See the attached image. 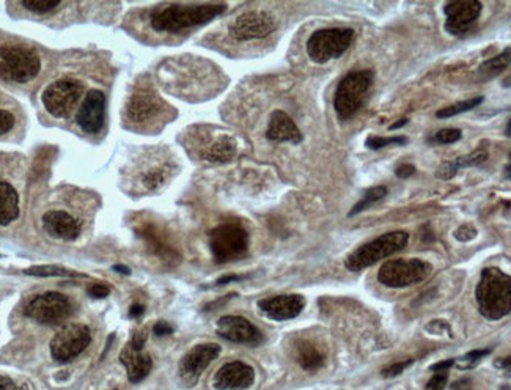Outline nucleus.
I'll return each mask as SVG.
<instances>
[{
	"instance_id": "obj_1",
	"label": "nucleus",
	"mask_w": 511,
	"mask_h": 390,
	"mask_svg": "<svg viewBox=\"0 0 511 390\" xmlns=\"http://www.w3.org/2000/svg\"><path fill=\"white\" fill-rule=\"evenodd\" d=\"M226 5L220 3H201V5H181L172 3L164 8L151 13V27L158 32L179 33L188 28H194L211 22L214 17L222 15Z\"/></svg>"
},
{
	"instance_id": "obj_2",
	"label": "nucleus",
	"mask_w": 511,
	"mask_h": 390,
	"mask_svg": "<svg viewBox=\"0 0 511 390\" xmlns=\"http://www.w3.org/2000/svg\"><path fill=\"white\" fill-rule=\"evenodd\" d=\"M478 310L491 321L507 317L511 310V278L499 267H485L475 291Z\"/></svg>"
},
{
	"instance_id": "obj_3",
	"label": "nucleus",
	"mask_w": 511,
	"mask_h": 390,
	"mask_svg": "<svg viewBox=\"0 0 511 390\" xmlns=\"http://www.w3.org/2000/svg\"><path fill=\"white\" fill-rule=\"evenodd\" d=\"M42 69L39 55L28 46L7 43L0 46V79L15 84H27Z\"/></svg>"
},
{
	"instance_id": "obj_4",
	"label": "nucleus",
	"mask_w": 511,
	"mask_h": 390,
	"mask_svg": "<svg viewBox=\"0 0 511 390\" xmlns=\"http://www.w3.org/2000/svg\"><path fill=\"white\" fill-rule=\"evenodd\" d=\"M409 242V235L406 231H391L376 240L364 244L346 258L345 266L348 271L359 272L370 267L392 255L403 252Z\"/></svg>"
},
{
	"instance_id": "obj_5",
	"label": "nucleus",
	"mask_w": 511,
	"mask_h": 390,
	"mask_svg": "<svg viewBox=\"0 0 511 390\" xmlns=\"http://www.w3.org/2000/svg\"><path fill=\"white\" fill-rule=\"evenodd\" d=\"M373 71H354L346 74L337 85L334 95V109L341 121L350 120L351 116L362 107L371 84H373Z\"/></svg>"
},
{
	"instance_id": "obj_6",
	"label": "nucleus",
	"mask_w": 511,
	"mask_h": 390,
	"mask_svg": "<svg viewBox=\"0 0 511 390\" xmlns=\"http://www.w3.org/2000/svg\"><path fill=\"white\" fill-rule=\"evenodd\" d=\"M352 42V28H321L313 33L307 42V54L312 62L323 65V63L340 58L350 49Z\"/></svg>"
},
{
	"instance_id": "obj_7",
	"label": "nucleus",
	"mask_w": 511,
	"mask_h": 390,
	"mask_svg": "<svg viewBox=\"0 0 511 390\" xmlns=\"http://www.w3.org/2000/svg\"><path fill=\"white\" fill-rule=\"evenodd\" d=\"M210 247L217 263L240 260L249 250V233L240 224H222L210 233Z\"/></svg>"
},
{
	"instance_id": "obj_8",
	"label": "nucleus",
	"mask_w": 511,
	"mask_h": 390,
	"mask_svg": "<svg viewBox=\"0 0 511 390\" xmlns=\"http://www.w3.org/2000/svg\"><path fill=\"white\" fill-rule=\"evenodd\" d=\"M433 265L419 258L387 261L377 272V281L388 288H406L431 276Z\"/></svg>"
},
{
	"instance_id": "obj_9",
	"label": "nucleus",
	"mask_w": 511,
	"mask_h": 390,
	"mask_svg": "<svg viewBox=\"0 0 511 390\" xmlns=\"http://www.w3.org/2000/svg\"><path fill=\"white\" fill-rule=\"evenodd\" d=\"M74 310L73 301L59 291H46L37 294L27 302L24 313L39 324L55 326L71 317Z\"/></svg>"
},
{
	"instance_id": "obj_10",
	"label": "nucleus",
	"mask_w": 511,
	"mask_h": 390,
	"mask_svg": "<svg viewBox=\"0 0 511 390\" xmlns=\"http://www.w3.org/2000/svg\"><path fill=\"white\" fill-rule=\"evenodd\" d=\"M84 95V85L75 79H59L43 93V104L48 112L57 118H65L73 112L75 104Z\"/></svg>"
},
{
	"instance_id": "obj_11",
	"label": "nucleus",
	"mask_w": 511,
	"mask_h": 390,
	"mask_svg": "<svg viewBox=\"0 0 511 390\" xmlns=\"http://www.w3.org/2000/svg\"><path fill=\"white\" fill-rule=\"evenodd\" d=\"M91 342L90 329L84 324H68L54 335L51 354L55 362L66 364L84 353Z\"/></svg>"
},
{
	"instance_id": "obj_12",
	"label": "nucleus",
	"mask_w": 511,
	"mask_h": 390,
	"mask_svg": "<svg viewBox=\"0 0 511 390\" xmlns=\"http://www.w3.org/2000/svg\"><path fill=\"white\" fill-rule=\"evenodd\" d=\"M220 354V346L217 343H201L188 351L179 360L178 376L184 387H194L199 382V378L208 369L213 360H216Z\"/></svg>"
},
{
	"instance_id": "obj_13",
	"label": "nucleus",
	"mask_w": 511,
	"mask_h": 390,
	"mask_svg": "<svg viewBox=\"0 0 511 390\" xmlns=\"http://www.w3.org/2000/svg\"><path fill=\"white\" fill-rule=\"evenodd\" d=\"M277 28L274 16L266 11H247L236 17L230 26V35L236 42H251L269 37Z\"/></svg>"
},
{
	"instance_id": "obj_14",
	"label": "nucleus",
	"mask_w": 511,
	"mask_h": 390,
	"mask_svg": "<svg viewBox=\"0 0 511 390\" xmlns=\"http://www.w3.org/2000/svg\"><path fill=\"white\" fill-rule=\"evenodd\" d=\"M145 342H147V330L136 333L120 354V362L125 365L127 378L134 384L143 381L153 369V359L148 353L143 351Z\"/></svg>"
},
{
	"instance_id": "obj_15",
	"label": "nucleus",
	"mask_w": 511,
	"mask_h": 390,
	"mask_svg": "<svg viewBox=\"0 0 511 390\" xmlns=\"http://www.w3.org/2000/svg\"><path fill=\"white\" fill-rule=\"evenodd\" d=\"M483 10V5L478 0H461V2H450L444 7L447 15L445 30L453 37H463L470 27L475 24Z\"/></svg>"
},
{
	"instance_id": "obj_16",
	"label": "nucleus",
	"mask_w": 511,
	"mask_h": 390,
	"mask_svg": "<svg viewBox=\"0 0 511 390\" xmlns=\"http://www.w3.org/2000/svg\"><path fill=\"white\" fill-rule=\"evenodd\" d=\"M217 335L240 345L257 346L263 342V334L249 319L236 315H226L217 319Z\"/></svg>"
},
{
	"instance_id": "obj_17",
	"label": "nucleus",
	"mask_w": 511,
	"mask_h": 390,
	"mask_svg": "<svg viewBox=\"0 0 511 390\" xmlns=\"http://www.w3.org/2000/svg\"><path fill=\"white\" fill-rule=\"evenodd\" d=\"M164 107V103L153 90L137 89L127 101L126 115L132 123L145 125L158 118Z\"/></svg>"
},
{
	"instance_id": "obj_18",
	"label": "nucleus",
	"mask_w": 511,
	"mask_h": 390,
	"mask_svg": "<svg viewBox=\"0 0 511 390\" xmlns=\"http://www.w3.org/2000/svg\"><path fill=\"white\" fill-rule=\"evenodd\" d=\"M104 118H106V96L101 90H90L75 116L78 125L87 134H96L102 130Z\"/></svg>"
},
{
	"instance_id": "obj_19",
	"label": "nucleus",
	"mask_w": 511,
	"mask_h": 390,
	"mask_svg": "<svg viewBox=\"0 0 511 390\" xmlns=\"http://www.w3.org/2000/svg\"><path fill=\"white\" fill-rule=\"evenodd\" d=\"M255 381V371L251 365L240 362H228L220 366L214 376L213 386L216 390H246Z\"/></svg>"
},
{
	"instance_id": "obj_20",
	"label": "nucleus",
	"mask_w": 511,
	"mask_h": 390,
	"mask_svg": "<svg viewBox=\"0 0 511 390\" xmlns=\"http://www.w3.org/2000/svg\"><path fill=\"white\" fill-rule=\"evenodd\" d=\"M258 308L266 317L276 321H287L301 315L305 308V299L301 294H280L258 302Z\"/></svg>"
},
{
	"instance_id": "obj_21",
	"label": "nucleus",
	"mask_w": 511,
	"mask_h": 390,
	"mask_svg": "<svg viewBox=\"0 0 511 390\" xmlns=\"http://www.w3.org/2000/svg\"><path fill=\"white\" fill-rule=\"evenodd\" d=\"M43 227L51 236L65 241H74L80 236L82 227L71 214L65 211H49L43 216Z\"/></svg>"
},
{
	"instance_id": "obj_22",
	"label": "nucleus",
	"mask_w": 511,
	"mask_h": 390,
	"mask_svg": "<svg viewBox=\"0 0 511 390\" xmlns=\"http://www.w3.org/2000/svg\"><path fill=\"white\" fill-rule=\"evenodd\" d=\"M266 137L272 142H292L299 143L302 141V134L299 127L296 126L292 116L283 112V110H276L272 112L266 131Z\"/></svg>"
},
{
	"instance_id": "obj_23",
	"label": "nucleus",
	"mask_w": 511,
	"mask_h": 390,
	"mask_svg": "<svg viewBox=\"0 0 511 390\" xmlns=\"http://www.w3.org/2000/svg\"><path fill=\"white\" fill-rule=\"evenodd\" d=\"M19 216V197L13 186L0 181V225H8Z\"/></svg>"
},
{
	"instance_id": "obj_24",
	"label": "nucleus",
	"mask_w": 511,
	"mask_h": 390,
	"mask_svg": "<svg viewBox=\"0 0 511 390\" xmlns=\"http://www.w3.org/2000/svg\"><path fill=\"white\" fill-rule=\"evenodd\" d=\"M236 143L231 137H220L211 143L206 150L201 151V158L211 164H225L235 158Z\"/></svg>"
},
{
	"instance_id": "obj_25",
	"label": "nucleus",
	"mask_w": 511,
	"mask_h": 390,
	"mask_svg": "<svg viewBox=\"0 0 511 390\" xmlns=\"http://www.w3.org/2000/svg\"><path fill=\"white\" fill-rule=\"evenodd\" d=\"M298 364L307 371H315L324 365V354L310 342H299L294 349Z\"/></svg>"
},
{
	"instance_id": "obj_26",
	"label": "nucleus",
	"mask_w": 511,
	"mask_h": 390,
	"mask_svg": "<svg viewBox=\"0 0 511 390\" xmlns=\"http://www.w3.org/2000/svg\"><path fill=\"white\" fill-rule=\"evenodd\" d=\"M508 65H510V49H505L502 54L491 58V60H486L483 65L478 68V79L490 80L492 78H496V76L502 74L505 69L508 68Z\"/></svg>"
},
{
	"instance_id": "obj_27",
	"label": "nucleus",
	"mask_w": 511,
	"mask_h": 390,
	"mask_svg": "<svg viewBox=\"0 0 511 390\" xmlns=\"http://www.w3.org/2000/svg\"><path fill=\"white\" fill-rule=\"evenodd\" d=\"M26 276L30 277H63V278H80L85 277L79 272L66 269V267L55 266V265H43V266H32L24 269Z\"/></svg>"
},
{
	"instance_id": "obj_28",
	"label": "nucleus",
	"mask_w": 511,
	"mask_h": 390,
	"mask_svg": "<svg viewBox=\"0 0 511 390\" xmlns=\"http://www.w3.org/2000/svg\"><path fill=\"white\" fill-rule=\"evenodd\" d=\"M386 195H387V189L384 188V186H375V188L367 189V192H365L362 199L359 200V202L356 203V205H354V206L350 209V213H348V216L352 218V216H356V214L365 211V209L370 208L371 205H375L376 202H379V200L384 199Z\"/></svg>"
},
{
	"instance_id": "obj_29",
	"label": "nucleus",
	"mask_w": 511,
	"mask_h": 390,
	"mask_svg": "<svg viewBox=\"0 0 511 390\" xmlns=\"http://www.w3.org/2000/svg\"><path fill=\"white\" fill-rule=\"evenodd\" d=\"M485 101L483 96H478V98H472V100H466V101H460L456 104H453V106H449V107H444L440 109L439 112L436 114L438 118H450V116H455V115H460V114H464L467 112V110H472L477 106H480L481 103Z\"/></svg>"
},
{
	"instance_id": "obj_30",
	"label": "nucleus",
	"mask_w": 511,
	"mask_h": 390,
	"mask_svg": "<svg viewBox=\"0 0 511 390\" xmlns=\"http://www.w3.org/2000/svg\"><path fill=\"white\" fill-rule=\"evenodd\" d=\"M21 5L26 10L32 11V13L43 15V13H51V11L59 8L62 3L59 2V0H22Z\"/></svg>"
},
{
	"instance_id": "obj_31",
	"label": "nucleus",
	"mask_w": 511,
	"mask_h": 390,
	"mask_svg": "<svg viewBox=\"0 0 511 390\" xmlns=\"http://www.w3.org/2000/svg\"><path fill=\"white\" fill-rule=\"evenodd\" d=\"M167 179V172L164 170V168H151V170H148L147 173H143L142 177V186L145 189H159L162 184L165 183Z\"/></svg>"
},
{
	"instance_id": "obj_32",
	"label": "nucleus",
	"mask_w": 511,
	"mask_h": 390,
	"mask_svg": "<svg viewBox=\"0 0 511 390\" xmlns=\"http://www.w3.org/2000/svg\"><path fill=\"white\" fill-rule=\"evenodd\" d=\"M486 159H487V154L485 153V151H474V153H470L467 156H460V158L451 161V166L458 172V170H461V168L483 164Z\"/></svg>"
},
{
	"instance_id": "obj_33",
	"label": "nucleus",
	"mask_w": 511,
	"mask_h": 390,
	"mask_svg": "<svg viewBox=\"0 0 511 390\" xmlns=\"http://www.w3.org/2000/svg\"><path fill=\"white\" fill-rule=\"evenodd\" d=\"M408 143V139L406 137H368L367 141H365V147L373 150V151H377L384 147H388V145H404Z\"/></svg>"
},
{
	"instance_id": "obj_34",
	"label": "nucleus",
	"mask_w": 511,
	"mask_h": 390,
	"mask_svg": "<svg viewBox=\"0 0 511 390\" xmlns=\"http://www.w3.org/2000/svg\"><path fill=\"white\" fill-rule=\"evenodd\" d=\"M461 139V131L460 130H453V127H447V130H440L436 134H434L433 141L434 143H440V145H450L455 143Z\"/></svg>"
},
{
	"instance_id": "obj_35",
	"label": "nucleus",
	"mask_w": 511,
	"mask_h": 390,
	"mask_svg": "<svg viewBox=\"0 0 511 390\" xmlns=\"http://www.w3.org/2000/svg\"><path fill=\"white\" fill-rule=\"evenodd\" d=\"M15 121H16L15 115L11 114L10 110L0 109V136H3V134H7L13 130Z\"/></svg>"
},
{
	"instance_id": "obj_36",
	"label": "nucleus",
	"mask_w": 511,
	"mask_h": 390,
	"mask_svg": "<svg viewBox=\"0 0 511 390\" xmlns=\"http://www.w3.org/2000/svg\"><path fill=\"white\" fill-rule=\"evenodd\" d=\"M412 364V360H404V362H397V364H392L386 366L384 370L381 371V375L384 378H395L398 376L400 373H403V371L408 369V366Z\"/></svg>"
},
{
	"instance_id": "obj_37",
	"label": "nucleus",
	"mask_w": 511,
	"mask_h": 390,
	"mask_svg": "<svg viewBox=\"0 0 511 390\" xmlns=\"http://www.w3.org/2000/svg\"><path fill=\"white\" fill-rule=\"evenodd\" d=\"M447 378L449 376H447V373H444V371H438V373L428 381L427 390H444L447 386Z\"/></svg>"
},
{
	"instance_id": "obj_38",
	"label": "nucleus",
	"mask_w": 511,
	"mask_h": 390,
	"mask_svg": "<svg viewBox=\"0 0 511 390\" xmlns=\"http://www.w3.org/2000/svg\"><path fill=\"white\" fill-rule=\"evenodd\" d=\"M477 236V230L472 225H461L460 229L455 231V238L458 241H470Z\"/></svg>"
},
{
	"instance_id": "obj_39",
	"label": "nucleus",
	"mask_w": 511,
	"mask_h": 390,
	"mask_svg": "<svg viewBox=\"0 0 511 390\" xmlns=\"http://www.w3.org/2000/svg\"><path fill=\"white\" fill-rule=\"evenodd\" d=\"M0 390H27V387L22 386V384H17L8 376L0 375Z\"/></svg>"
},
{
	"instance_id": "obj_40",
	"label": "nucleus",
	"mask_w": 511,
	"mask_h": 390,
	"mask_svg": "<svg viewBox=\"0 0 511 390\" xmlns=\"http://www.w3.org/2000/svg\"><path fill=\"white\" fill-rule=\"evenodd\" d=\"M487 353H490V349H480V351H470V353L466 354V356L463 357V360H464V362H469V366H474L475 364L478 362V360L481 357H485Z\"/></svg>"
},
{
	"instance_id": "obj_41",
	"label": "nucleus",
	"mask_w": 511,
	"mask_h": 390,
	"mask_svg": "<svg viewBox=\"0 0 511 390\" xmlns=\"http://www.w3.org/2000/svg\"><path fill=\"white\" fill-rule=\"evenodd\" d=\"M153 333H154V335H158V337L170 335V334H173V326L165 323V321H159V323L154 324Z\"/></svg>"
},
{
	"instance_id": "obj_42",
	"label": "nucleus",
	"mask_w": 511,
	"mask_h": 390,
	"mask_svg": "<svg viewBox=\"0 0 511 390\" xmlns=\"http://www.w3.org/2000/svg\"><path fill=\"white\" fill-rule=\"evenodd\" d=\"M109 293L110 290L107 287H104V285H93V287L89 288V294L95 299L106 298V296H109Z\"/></svg>"
},
{
	"instance_id": "obj_43",
	"label": "nucleus",
	"mask_w": 511,
	"mask_h": 390,
	"mask_svg": "<svg viewBox=\"0 0 511 390\" xmlns=\"http://www.w3.org/2000/svg\"><path fill=\"white\" fill-rule=\"evenodd\" d=\"M395 173H397V177L400 178H409L415 173V167L412 164H402L397 170H395Z\"/></svg>"
},
{
	"instance_id": "obj_44",
	"label": "nucleus",
	"mask_w": 511,
	"mask_h": 390,
	"mask_svg": "<svg viewBox=\"0 0 511 390\" xmlns=\"http://www.w3.org/2000/svg\"><path fill=\"white\" fill-rule=\"evenodd\" d=\"M451 365H455V360L453 359H449V360H444V362H439V364H434L431 366L433 371H444L447 369H450Z\"/></svg>"
},
{
	"instance_id": "obj_45",
	"label": "nucleus",
	"mask_w": 511,
	"mask_h": 390,
	"mask_svg": "<svg viewBox=\"0 0 511 390\" xmlns=\"http://www.w3.org/2000/svg\"><path fill=\"white\" fill-rule=\"evenodd\" d=\"M145 312V307L142 304H134L129 308V317L131 318H141Z\"/></svg>"
},
{
	"instance_id": "obj_46",
	"label": "nucleus",
	"mask_w": 511,
	"mask_h": 390,
	"mask_svg": "<svg viewBox=\"0 0 511 390\" xmlns=\"http://www.w3.org/2000/svg\"><path fill=\"white\" fill-rule=\"evenodd\" d=\"M237 281H241L240 276H224V277H220L216 283L217 285H226L230 282H237Z\"/></svg>"
},
{
	"instance_id": "obj_47",
	"label": "nucleus",
	"mask_w": 511,
	"mask_h": 390,
	"mask_svg": "<svg viewBox=\"0 0 511 390\" xmlns=\"http://www.w3.org/2000/svg\"><path fill=\"white\" fill-rule=\"evenodd\" d=\"M453 390H470V381L469 380L458 381L455 386H453Z\"/></svg>"
},
{
	"instance_id": "obj_48",
	"label": "nucleus",
	"mask_w": 511,
	"mask_h": 390,
	"mask_svg": "<svg viewBox=\"0 0 511 390\" xmlns=\"http://www.w3.org/2000/svg\"><path fill=\"white\" fill-rule=\"evenodd\" d=\"M114 269L117 272H120V274H125V276L131 274V269H129V267H126V266H115Z\"/></svg>"
},
{
	"instance_id": "obj_49",
	"label": "nucleus",
	"mask_w": 511,
	"mask_h": 390,
	"mask_svg": "<svg viewBox=\"0 0 511 390\" xmlns=\"http://www.w3.org/2000/svg\"><path fill=\"white\" fill-rule=\"evenodd\" d=\"M406 123H408V118H403V120H400V121H397V123H393L391 127H388V130H398V127H402V126H404Z\"/></svg>"
},
{
	"instance_id": "obj_50",
	"label": "nucleus",
	"mask_w": 511,
	"mask_h": 390,
	"mask_svg": "<svg viewBox=\"0 0 511 390\" xmlns=\"http://www.w3.org/2000/svg\"><path fill=\"white\" fill-rule=\"evenodd\" d=\"M510 164H507V166H505V178H507V179H510Z\"/></svg>"
},
{
	"instance_id": "obj_51",
	"label": "nucleus",
	"mask_w": 511,
	"mask_h": 390,
	"mask_svg": "<svg viewBox=\"0 0 511 390\" xmlns=\"http://www.w3.org/2000/svg\"><path fill=\"white\" fill-rule=\"evenodd\" d=\"M505 136L510 137V121L507 123V127H505Z\"/></svg>"
}]
</instances>
